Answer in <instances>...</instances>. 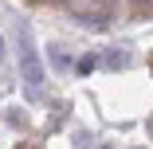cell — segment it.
Returning a JSON list of instances; mask_svg holds the SVG:
<instances>
[{"mask_svg":"<svg viewBox=\"0 0 153 149\" xmlns=\"http://www.w3.org/2000/svg\"><path fill=\"white\" fill-rule=\"evenodd\" d=\"M20 149H32V145H20Z\"/></svg>","mask_w":153,"mask_h":149,"instance_id":"cell-8","label":"cell"},{"mask_svg":"<svg viewBox=\"0 0 153 149\" xmlns=\"http://www.w3.org/2000/svg\"><path fill=\"white\" fill-rule=\"evenodd\" d=\"M98 4H110V0H98Z\"/></svg>","mask_w":153,"mask_h":149,"instance_id":"cell-7","label":"cell"},{"mask_svg":"<svg viewBox=\"0 0 153 149\" xmlns=\"http://www.w3.org/2000/svg\"><path fill=\"white\" fill-rule=\"evenodd\" d=\"M98 67H102V55H82L79 63H75L79 75H90V71H98Z\"/></svg>","mask_w":153,"mask_h":149,"instance_id":"cell-4","label":"cell"},{"mask_svg":"<svg viewBox=\"0 0 153 149\" xmlns=\"http://www.w3.org/2000/svg\"><path fill=\"white\" fill-rule=\"evenodd\" d=\"M102 149H106V145H102Z\"/></svg>","mask_w":153,"mask_h":149,"instance_id":"cell-9","label":"cell"},{"mask_svg":"<svg viewBox=\"0 0 153 149\" xmlns=\"http://www.w3.org/2000/svg\"><path fill=\"white\" fill-rule=\"evenodd\" d=\"M20 75L24 82L32 86V98H39V86H43V67H39V55L32 47V36L20 27Z\"/></svg>","mask_w":153,"mask_h":149,"instance_id":"cell-1","label":"cell"},{"mask_svg":"<svg viewBox=\"0 0 153 149\" xmlns=\"http://www.w3.org/2000/svg\"><path fill=\"white\" fill-rule=\"evenodd\" d=\"M0 59H4V39H0Z\"/></svg>","mask_w":153,"mask_h":149,"instance_id":"cell-6","label":"cell"},{"mask_svg":"<svg viewBox=\"0 0 153 149\" xmlns=\"http://www.w3.org/2000/svg\"><path fill=\"white\" fill-rule=\"evenodd\" d=\"M102 67H106V71L130 67V51H126V47H110V51H102Z\"/></svg>","mask_w":153,"mask_h":149,"instance_id":"cell-3","label":"cell"},{"mask_svg":"<svg viewBox=\"0 0 153 149\" xmlns=\"http://www.w3.org/2000/svg\"><path fill=\"white\" fill-rule=\"evenodd\" d=\"M82 27H94V32H102V27L110 24V12L106 8H86V12H75Z\"/></svg>","mask_w":153,"mask_h":149,"instance_id":"cell-2","label":"cell"},{"mask_svg":"<svg viewBox=\"0 0 153 149\" xmlns=\"http://www.w3.org/2000/svg\"><path fill=\"white\" fill-rule=\"evenodd\" d=\"M51 63H55L59 71H71V67H75V63H71V55H67V51H59V43L51 47Z\"/></svg>","mask_w":153,"mask_h":149,"instance_id":"cell-5","label":"cell"}]
</instances>
